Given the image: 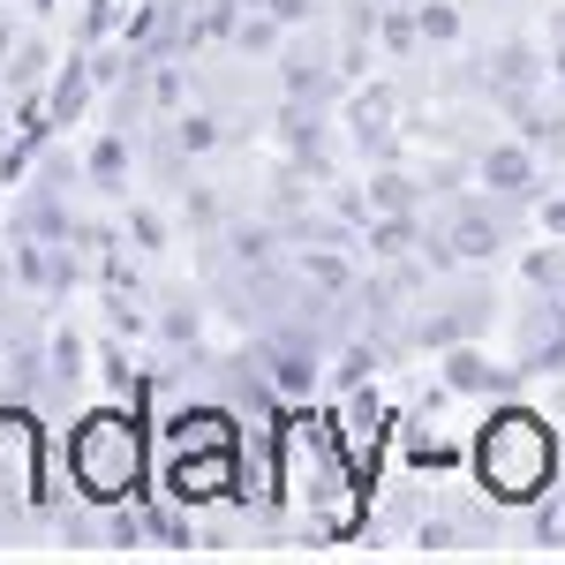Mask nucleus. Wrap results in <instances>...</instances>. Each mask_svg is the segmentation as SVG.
Here are the masks:
<instances>
[{
  "mask_svg": "<svg viewBox=\"0 0 565 565\" xmlns=\"http://www.w3.org/2000/svg\"><path fill=\"white\" fill-rule=\"evenodd\" d=\"M521 287H543V295H558V287H565V242H558V234L521 242Z\"/></svg>",
  "mask_w": 565,
  "mask_h": 565,
  "instance_id": "393cba45",
  "label": "nucleus"
},
{
  "mask_svg": "<svg viewBox=\"0 0 565 565\" xmlns=\"http://www.w3.org/2000/svg\"><path fill=\"white\" fill-rule=\"evenodd\" d=\"M535 90H551V45H535L527 31H505L498 45H482V98L498 114L527 106Z\"/></svg>",
  "mask_w": 565,
  "mask_h": 565,
  "instance_id": "1a4fd4ad",
  "label": "nucleus"
},
{
  "mask_svg": "<svg viewBox=\"0 0 565 565\" xmlns=\"http://www.w3.org/2000/svg\"><path fill=\"white\" fill-rule=\"evenodd\" d=\"M204 445H242V407L234 399H174L167 415H159V452H204Z\"/></svg>",
  "mask_w": 565,
  "mask_h": 565,
  "instance_id": "f8f14e48",
  "label": "nucleus"
},
{
  "mask_svg": "<svg viewBox=\"0 0 565 565\" xmlns=\"http://www.w3.org/2000/svg\"><path fill=\"white\" fill-rule=\"evenodd\" d=\"M45 452H53V437H45V407L0 399V505H23L31 521L61 513V490H53Z\"/></svg>",
  "mask_w": 565,
  "mask_h": 565,
  "instance_id": "20e7f679",
  "label": "nucleus"
},
{
  "mask_svg": "<svg viewBox=\"0 0 565 565\" xmlns=\"http://www.w3.org/2000/svg\"><path fill=\"white\" fill-rule=\"evenodd\" d=\"M287 39H295V31H287L271 8H249V15H242V31H234V61H279Z\"/></svg>",
  "mask_w": 565,
  "mask_h": 565,
  "instance_id": "412c9836",
  "label": "nucleus"
},
{
  "mask_svg": "<svg viewBox=\"0 0 565 565\" xmlns=\"http://www.w3.org/2000/svg\"><path fill=\"white\" fill-rule=\"evenodd\" d=\"M415 23H423V53H460L468 45V8L460 0H415Z\"/></svg>",
  "mask_w": 565,
  "mask_h": 565,
  "instance_id": "aec40b11",
  "label": "nucleus"
},
{
  "mask_svg": "<svg viewBox=\"0 0 565 565\" xmlns=\"http://www.w3.org/2000/svg\"><path fill=\"white\" fill-rule=\"evenodd\" d=\"M340 445H348V460H354V476L370 482H385V460H392V445H399V415H392L385 399H377V385H354L340 392Z\"/></svg>",
  "mask_w": 565,
  "mask_h": 565,
  "instance_id": "0eeeda50",
  "label": "nucleus"
},
{
  "mask_svg": "<svg viewBox=\"0 0 565 565\" xmlns=\"http://www.w3.org/2000/svg\"><path fill=\"white\" fill-rule=\"evenodd\" d=\"M45 362H53V392H76L84 370H90L84 332H76V324H53V332H45Z\"/></svg>",
  "mask_w": 565,
  "mask_h": 565,
  "instance_id": "4be33fe9",
  "label": "nucleus"
},
{
  "mask_svg": "<svg viewBox=\"0 0 565 565\" xmlns=\"http://www.w3.org/2000/svg\"><path fill=\"white\" fill-rule=\"evenodd\" d=\"M468 167H476V189L505 196V204H535V196L551 189V174H543V151H535L521 129L476 143V151H468Z\"/></svg>",
  "mask_w": 565,
  "mask_h": 565,
  "instance_id": "9d476101",
  "label": "nucleus"
},
{
  "mask_svg": "<svg viewBox=\"0 0 565 565\" xmlns=\"http://www.w3.org/2000/svg\"><path fill=\"white\" fill-rule=\"evenodd\" d=\"M551 53H565V0L551 8Z\"/></svg>",
  "mask_w": 565,
  "mask_h": 565,
  "instance_id": "72a5a7b5",
  "label": "nucleus"
},
{
  "mask_svg": "<svg viewBox=\"0 0 565 565\" xmlns=\"http://www.w3.org/2000/svg\"><path fill=\"white\" fill-rule=\"evenodd\" d=\"M159 490L181 505H242L249 498V468L242 445H204V452H159Z\"/></svg>",
  "mask_w": 565,
  "mask_h": 565,
  "instance_id": "423d86ee",
  "label": "nucleus"
},
{
  "mask_svg": "<svg viewBox=\"0 0 565 565\" xmlns=\"http://www.w3.org/2000/svg\"><path fill=\"white\" fill-rule=\"evenodd\" d=\"M527 212H535V204H505V196H490V189H460V196H445V204H437L423 257H430L437 279H445V271H460V264L498 271V264L513 257Z\"/></svg>",
  "mask_w": 565,
  "mask_h": 565,
  "instance_id": "7ed1b4c3",
  "label": "nucleus"
},
{
  "mask_svg": "<svg viewBox=\"0 0 565 565\" xmlns=\"http://www.w3.org/2000/svg\"><path fill=\"white\" fill-rule=\"evenodd\" d=\"M295 279L348 302V295H362L370 271H362V249H354V242H302V249H295Z\"/></svg>",
  "mask_w": 565,
  "mask_h": 565,
  "instance_id": "f3484780",
  "label": "nucleus"
},
{
  "mask_svg": "<svg viewBox=\"0 0 565 565\" xmlns=\"http://www.w3.org/2000/svg\"><path fill=\"white\" fill-rule=\"evenodd\" d=\"M106 98V84H98V61H90V45H68V61L45 76V114H53V129H76L90 106Z\"/></svg>",
  "mask_w": 565,
  "mask_h": 565,
  "instance_id": "2eb2a0df",
  "label": "nucleus"
},
{
  "mask_svg": "<svg viewBox=\"0 0 565 565\" xmlns=\"http://www.w3.org/2000/svg\"><path fill=\"white\" fill-rule=\"evenodd\" d=\"M121 0H84V23H76V45H106V39H121Z\"/></svg>",
  "mask_w": 565,
  "mask_h": 565,
  "instance_id": "c756f323",
  "label": "nucleus"
},
{
  "mask_svg": "<svg viewBox=\"0 0 565 565\" xmlns=\"http://www.w3.org/2000/svg\"><path fill=\"white\" fill-rule=\"evenodd\" d=\"M362 189H370V218H377V212H430V181L415 174V167H399V159L370 167Z\"/></svg>",
  "mask_w": 565,
  "mask_h": 565,
  "instance_id": "6ab92c4d",
  "label": "nucleus"
},
{
  "mask_svg": "<svg viewBox=\"0 0 565 565\" xmlns=\"http://www.w3.org/2000/svg\"><path fill=\"white\" fill-rule=\"evenodd\" d=\"M340 136H348V151L362 167L399 159V143H407V129H399V84H354L340 98Z\"/></svg>",
  "mask_w": 565,
  "mask_h": 565,
  "instance_id": "6e6552de",
  "label": "nucleus"
},
{
  "mask_svg": "<svg viewBox=\"0 0 565 565\" xmlns=\"http://www.w3.org/2000/svg\"><path fill=\"white\" fill-rule=\"evenodd\" d=\"M535 226H543V234H558V242H565V181H551V189L535 196Z\"/></svg>",
  "mask_w": 565,
  "mask_h": 565,
  "instance_id": "2f4dec72",
  "label": "nucleus"
},
{
  "mask_svg": "<svg viewBox=\"0 0 565 565\" xmlns=\"http://www.w3.org/2000/svg\"><path fill=\"white\" fill-rule=\"evenodd\" d=\"M377 53H385V61H415V53H423L415 0H392V8H377Z\"/></svg>",
  "mask_w": 565,
  "mask_h": 565,
  "instance_id": "5701e85b",
  "label": "nucleus"
},
{
  "mask_svg": "<svg viewBox=\"0 0 565 565\" xmlns=\"http://www.w3.org/2000/svg\"><path fill=\"white\" fill-rule=\"evenodd\" d=\"M377 8H392V0H377Z\"/></svg>",
  "mask_w": 565,
  "mask_h": 565,
  "instance_id": "f704fd0d",
  "label": "nucleus"
},
{
  "mask_svg": "<svg viewBox=\"0 0 565 565\" xmlns=\"http://www.w3.org/2000/svg\"><path fill=\"white\" fill-rule=\"evenodd\" d=\"M53 76V53H45V39H23L15 45V61L0 68V90H31V84H45Z\"/></svg>",
  "mask_w": 565,
  "mask_h": 565,
  "instance_id": "c85d7f7f",
  "label": "nucleus"
},
{
  "mask_svg": "<svg viewBox=\"0 0 565 565\" xmlns=\"http://www.w3.org/2000/svg\"><path fill=\"white\" fill-rule=\"evenodd\" d=\"M513 362L527 377H565V295L527 287L513 309Z\"/></svg>",
  "mask_w": 565,
  "mask_h": 565,
  "instance_id": "9b49d317",
  "label": "nucleus"
},
{
  "mask_svg": "<svg viewBox=\"0 0 565 565\" xmlns=\"http://www.w3.org/2000/svg\"><path fill=\"white\" fill-rule=\"evenodd\" d=\"M468 482L498 513H527L535 498L558 490V423L543 407H527L521 392L490 399L482 430L468 437Z\"/></svg>",
  "mask_w": 565,
  "mask_h": 565,
  "instance_id": "f257e3e1",
  "label": "nucleus"
},
{
  "mask_svg": "<svg viewBox=\"0 0 565 565\" xmlns=\"http://www.w3.org/2000/svg\"><path fill=\"white\" fill-rule=\"evenodd\" d=\"M151 445H159V415L136 407V399H106L68 423V445H61V468H68V498L106 513L121 498H143L151 490Z\"/></svg>",
  "mask_w": 565,
  "mask_h": 565,
  "instance_id": "f03ea898",
  "label": "nucleus"
},
{
  "mask_svg": "<svg viewBox=\"0 0 565 565\" xmlns=\"http://www.w3.org/2000/svg\"><path fill=\"white\" fill-rule=\"evenodd\" d=\"M15 45H23V31H15V23H8V15H0V68H8V61H15Z\"/></svg>",
  "mask_w": 565,
  "mask_h": 565,
  "instance_id": "473e14b6",
  "label": "nucleus"
},
{
  "mask_svg": "<svg viewBox=\"0 0 565 565\" xmlns=\"http://www.w3.org/2000/svg\"><path fill=\"white\" fill-rule=\"evenodd\" d=\"M218 143H226V114H218V106H181V114H167V143H159V174H181V167L212 159Z\"/></svg>",
  "mask_w": 565,
  "mask_h": 565,
  "instance_id": "dca6fc26",
  "label": "nucleus"
},
{
  "mask_svg": "<svg viewBox=\"0 0 565 565\" xmlns=\"http://www.w3.org/2000/svg\"><path fill=\"white\" fill-rule=\"evenodd\" d=\"M399 468L407 476H468V437L437 430V415H399Z\"/></svg>",
  "mask_w": 565,
  "mask_h": 565,
  "instance_id": "4468645a",
  "label": "nucleus"
},
{
  "mask_svg": "<svg viewBox=\"0 0 565 565\" xmlns=\"http://www.w3.org/2000/svg\"><path fill=\"white\" fill-rule=\"evenodd\" d=\"M129 174H136V129H106L84 143V181L98 189V196H121L129 204Z\"/></svg>",
  "mask_w": 565,
  "mask_h": 565,
  "instance_id": "a211bd4d",
  "label": "nucleus"
},
{
  "mask_svg": "<svg viewBox=\"0 0 565 565\" xmlns=\"http://www.w3.org/2000/svg\"><path fill=\"white\" fill-rule=\"evenodd\" d=\"M196 340H204V302H189V295H167L159 302V348H189L196 354Z\"/></svg>",
  "mask_w": 565,
  "mask_h": 565,
  "instance_id": "b1692460",
  "label": "nucleus"
},
{
  "mask_svg": "<svg viewBox=\"0 0 565 565\" xmlns=\"http://www.w3.org/2000/svg\"><path fill=\"white\" fill-rule=\"evenodd\" d=\"M264 8H271L287 31H317V23H324V0H264Z\"/></svg>",
  "mask_w": 565,
  "mask_h": 565,
  "instance_id": "7c9ffc66",
  "label": "nucleus"
},
{
  "mask_svg": "<svg viewBox=\"0 0 565 565\" xmlns=\"http://www.w3.org/2000/svg\"><path fill=\"white\" fill-rule=\"evenodd\" d=\"M143 370H151V362H136L121 332H114V340L98 348V377H106V392H114V399H136V385H143Z\"/></svg>",
  "mask_w": 565,
  "mask_h": 565,
  "instance_id": "bb28decb",
  "label": "nucleus"
},
{
  "mask_svg": "<svg viewBox=\"0 0 565 565\" xmlns=\"http://www.w3.org/2000/svg\"><path fill=\"white\" fill-rule=\"evenodd\" d=\"M121 234H129V249H136V257H159V249L174 242L167 212H159V204H143V196H136L129 212H121Z\"/></svg>",
  "mask_w": 565,
  "mask_h": 565,
  "instance_id": "a878e982",
  "label": "nucleus"
},
{
  "mask_svg": "<svg viewBox=\"0 0 565 565\" xmlns=\"http://www.w3.org/2000/svg\"><path fill=\"white\" fill-rule=\"evenodd\" d=\"M558 295H565V287H558Z\"/></svg>",
  "mask_w": 565,
  "mask_h": 565,
  "instance_id": "c9c22d12",
  "label": "nucleus"
},
{
  "mask_svg": "<svg viewBox=\"0 0 565 565\" xmlns=\"http://www.w3.org/2000/svg\"><path fill=\"white\" fill-rule=\"evenodd\" d=\"M174 189H181V212H189V226L212 242L218 226H226V204H218V189H212V181H174Z\"/></svg>",
  "mask_w": 565,
  "mask_h": 565,
  "instance_id": "cd10ccee",
  "label": "nucleus"
},
{
  "mask_svg": "<svg viewBox=\"0 0 565 565\" xmlns=\"http://www.w3.org/2000/svg\"><path fill=\"white\" fill-rule=\"evenodd\" d=\"M437 377L460 392V399H513V392L527 385L521 362H498V354L482 348V340H460V348L437 354Z\"/></svg>",
  "mask_w": 565,
  "mask_h": 565,
  "instance_id": "ddd939ff",
  "label": "nucleus"
},
{
  "mask_svg": "<svg viewBox=\"0 0 565 565\" xmlns=\"http://www.w3.org/2000/svg\"><path fill=\"white\" fill-rule=\"evenodd\" d=\"M490 317H498L490 271H482V264H460V271H445V295H437V302L423 295V309L407 317V348L415 354H445V348H460V340H482Z\"/></svg>",
  "mask_w": 565,
  "mask_h": 565,
  "instance_id": "39448f33",
  "label": "nucleus"
}]
</instances>
